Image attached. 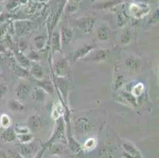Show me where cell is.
<instances>
[{
    "instance_id": "1",
    "label": "cell",
    "mask_w": 159,
    "mask_h": 158,
    "mask_svg": "<svg viewBox=\"0 0 159 158\" xmlns=\"http://www.w3.org/2000/svg\"><path fill=\"white\" fill-rule=\"evenodd\" d=\"M56 142H61L63 144H66L67 142L65 130V120L63 117H60L56 120V125L51 137L44 145L48 148L52 144Z\"/></svg>"
},
{
    "instance_id": "2",
    "label": "cell",
    "mask_w": 159,
    "mask_h": 158,
    "mask_svg": "<svg viewBox=\"0 0 159 158\" xmlns=\"http://www.w3.org/2000/svg\"><path fill=\"white\" fill-rule=\"evenodd\" d=\"M111 54L110 50L106 48H95L84 58H82L81 61L84 63H102L108 59Z\"/></svg>"
},
{
    "instance_id": "3",
    "label": "cell",
    "mask_w": 159,
    "mask_h": 158,
    "mask_svg": "<svg viewBox=\"0 0 159 158\" xmlns=\"http://www.w3.org/2000/svg\"><path fill=\"white\" fill-rule=\"evenodd\" d=\"M56 86L60 92L62 98H63V103L66 108H67L68 104V97L70 91V83L66 78H56Z\"/></svg>"
},
{
    "instance_id": "4",
    "label": "cell",
    "mask_w": 159,
    "mask_h": 158,
    "mask_svg": "<svg viewBox=\"0 0 159 158\" xmlns=\"http://www.w3.org/2000/svg\"><path fill=\"white\" fill-rule=\"evenodd\" d=\"M18 149H19L18 153L23 158H33L40 150V146L38 143L33 142V140L29 143L21 144L18 146Z\"/></svg>"
},
{
    "instance_id": "5",
    "label": "cell",
    "mask_w": 159,
    "mask_h": 158,
    "mask_svg": "<svg viewBox=\"0 0 159 158\" xmlns=\"http://www.w3.org/2000/svg\"><path fill=\"white\" fill-rule=\"evenodd\" d=\"M26 124L27 127L30 130L37 131V130L44 128L48 124V121L45 118L38 114H32V115H29Z\"/></svg>"
},
{
    "instance_id": "6",
    "label": "cell",
    "mask_w": 159,
    "mask_h": 158,
    "mask_svg": "<svg viewBox=\"0 0 159 158\" xmlns=\"http://www.w3.org/2000/svg\"><path fill=\"white\" fill-rule=\"evenodd\" d=\"M55 74L60 78H67L70 74V63L66 58H61L54 63Z\"/></svg>"
},
{
    "instance_id": "7",
    "label": "cell",
    "mask_w": 159,
    "mask_h": 158,
    "mask_svg": "<svg viewBox=\"0 0 159 158\" xmlns=\"http://www.w3.org/2000/svg\"><path fill=\"white\" fill-rule=\"evenodd\" d=\"M31 90V87L29 84L25 83V82H21L18 84V86L16 87L14 92H15L16 97L18 98V101L21 103H24L30 97Z\"/></svg>"
},
{
    "instance_id": "8",
    "label": "cell",
    "mask_w": 159,
    "mask_h": 158,
    "mask_svg": "<svg viewBox=\"0 0 159 158\" xmlns=\"http://www.w3.org/2000/svg\"><path fill=\"white\" fill-rule=\"evenodd\" d=\"M97 44L95 42L90 41L89 43H86L83 44L82 46L79 47L77 50L75 51L74 53V62H77L79 59H82V58H84L85 56H87L89 52H92L93 49L96 48Z\"/></svg>"
},
{
    "instance_id": "9",
    "label": "cell",
    "mask_w": 159,
    "mask_h": 158,
    "mask_svg": "<svg viewBox=\"0 0 159 158\" xmlns=\"http://www.w3.org/2000/svg\"><path fill=\"white\" fill-rule=\"evenodd\" d=\"M75 128L79 134H86L92 129V124L86 116H80L75 121Z\"/></svg>"
},
{
    "instance_id": "10",
    "label": "cell",
    "mask_w": 159,
    "mask_h": 158,
    "mask_svg": "<svg viewBox=\"0 0 159 158\" xmlns=\"http://www.w3.org/2000/svg\"><path fill=\"white\" fill-rule=\"evenodd\" d=\"M94 18H91V17H86V18H82V19L79 20L76 22V25H78L79 29L82 33L86 35L90 34L93 30L94 27Z\"/></svg>"
},
{
    "instance_id": "11",
    "label": "cell",
    "mask_w": 159,
    "mask_h": 158,
    "mask_svg": "<svg viewBox=\"0 0 159 158\" xmlns=\"http://www.w3.org/2000/svg\"><path fill=\"white\" fill-rule=\"evenodd\" d=\"M51 52L52 55L56 52L62 53V43L60 39V33L59 31L52 32L51 35Z\"/></svg>"
},
{
    "instance_id": "12",
    "label": "cell",
    "mask_w": 159,
    "mask_h": 158,
    "mask_svg": "<svg viewBox=\"0 0 159 158\" xmlns=\"http://www.w3.org/2000/svg\"><path fill=\"white\" fill-rule=\"evenodd\" d=\"M112 36V32L110 27L108 25L105 24L100 26L97 31L98 39L102 42H106L111 39Z\"/></svg>"
},
{
    "instance_id": "13",
    "label": "cell",
    "mask_w": 159,
    "mask_h": 158,
    "mask_svg": "<svg viewBox=\"0 0 159 158\" xmlns=\"http://www.w3.org/2000/svg\"><path fill=\"white\" fill-rule=\"evenodd\" d=\"M60 39H61L62 46L69 45L74 38V31L69 26H63L61 29Z\"/></svg>"
},
{
    "instance_id": "14",
    "label": "cell",
    "mask_w": 159,
    "mask_h": 158,
    "mask_svg": "<svg viewBox=\"0 0 159 158\" xmlns=\"http://www.w3.org/2000/svg\"><path fill=\"white\" fill-rule=\"evenodd\" d=\"M32 29V25L28 21H17L14 24V30L18 37H24Z\"/></svg>"
},
{
    "instance_id": "15",
    "label": "cell",
    "mask_w": 159,
    "mask_h": 158,
    "mask_svg": "<svg viewBox=\"0 0 159 158\" xmlns=\"http://www.w3.org/2000/svg\"><path fill=\"white\" fill-rule=\"evenodd\" d=\"M122 147L125 153H128V154L131 155V156H137L139 158H143L140 150L131 142L124 140L122 142Z\"/></svg>"
},
{
    "instance_id": "16",
    "label": "cell",
    "mask_w": 159,
    "mask_h": 158,
    "mask_svg": "<svg viewBox=\"0 0 159 158\" xmlns=\"http://www.w3.org/2000/svg\"><path fill=\"white\" fill-rule=\"evenodd\" d=\"M37 87L42 89L47 94L54 95L56 93V87L52 81L48 79L43 78L41 80H37Z\"/></svg>"
},
{
    "instance_id": "17",
    "label": "cell",
    "mask_w": 159,
    "mask_h": 158,
    "mask_svg": "<svg viewBox=\"0 0 159 158\" xmlns=\"http://www.w3.org/2000/svg\"><path fill=\"white\" fill-rule=\"evenodd\" d=\"M17 138V134H16L14 129L11 127L5 129L3 132L1 134L0 136V140L2 143H10L14 142Z\"/></svg>"
},
{
    "instance_id": "18",
    "label": "cell",
    "mask_w": 159,
    "mask_h": 158,
    "mask_svg": "<svg viewBox=\"0 0 159 158\" xmlns=\"http://www.w3.org/2000/svg\"><path fill=\"white\" fill-rule=\"evenodd\" d=\"M14 56H15V59L19 63V66H21V67L27 69V68H29L31 66L30 61L29 60L27 56H25L23 54V52H20L18 49H15V50H14Z\"/></svg>"
},
{
    "instance_id": "19",
    "label": "cell",
    "mask_w": 159,
    "mask_h": 158,
    "mask_svg": "<svg viewBox=\"0 0 159 158\" xmlns=\"http://www.w3.org/2000/svg\"><path fill=\"white\" fill-rule=\"evenodd\" d=\"M149 9L148 6L144 4H133L131 7V11L135 17H140L147 14L149 12Z\"/></svg>"
},
{
    "instance_id": "20",
    "label": "cell",
    "mask_w": 159,
    "mask_h": 158,
    "mask_svg": "<svg viewBox=\"0 0 159 158\" xmlns=\"http://www.w3.org/2000/svg\"><path fill=\"white\" fill-rule=\"evenodd\" d=\"M46 96H47V93L39 87L33 88L30 93V97L32 99L37 102H44L46 99Z\"/></svg>"
},
{
    "instance_id": "21",
    "label": "cell",
    "mask_w": 159,
    "mask_h": 158,
    "mask_svg": "<svg viewBox=\"0 0 159 158\" xmlns=\"http://www.w3.org/2000/svg\"><path fill=\"white\" fill-rule=\"evenodd\" d=\"M30 75L35 78L36 80H41L44 78V70L39 63H35L32 66L30 70Z\"/></svg>"
},
{
    "instance_id": "22",
    "label": "cell",
    "mask_w": 159,
    "mask_h": 158,
    "mask_svg": "<svg viewBox=\"0 0 159 158\" xmlns=\"http://www.w3.org/2000/svg\"><path fill=\"white\" fill-rule=\"evenodd\" d=\"M120 95L125 100L128 105H131L133 108H136L138 106V98H136L135 96H133L131 93L128 91H120Z\"/></svg>"
},
{
    "instance_id": "23",
    "label": "cell",
    "mask_w": 159,
    "mask_h": 158,
    "mask_svg": "<svg viewBox=\"0 0 159 158\" xmlns=\"http://www.w3.org/2000/svg\"><path fill=\"white\" fill-rule=\"evenodd\" d=\"M66 109H67V108L63 106V104H60V103H58L57 104L53 105L52 108L51 110V115L53 120H56L57 119L62 117V115L64 114Z\"/></svg>"
},
{
    "instance_id": "24",
    "label": "cell",
    "mask_w": 159,
    "mask_h": 158,
    "mask_svg": "<svg viewBox=\"0 0 159 158\" xmlns=\"http://www.w3.org/2000/svg\"><path fill=\"white\" fill-rule=\"evenodd\" d=\"M125 64H126V66L129 69L132 70H135V71L139 70V69L140 68V66H141L139 59L134 56H128L126 59V61H125Z\"/></svg>"
},
{
    "instance_id": "25",
    "label": "cell",
    "mask_w": 159,
    "mask_h": 158,
    "mask_svg": "<svg viewBox=\"0 0 159 158\" xmlns=\"http://www.w3.org/2000/svg\"><path fill=\"white\" fill-rule=\"evenodd\" d=\"M8 108L11 111L14 112H21L25 110V106L23 103L15 99H11L8 101Z\"/></svg>"
},
{
    "instance_id": "26",
    "label": "cell",
    "mask_w": 159,
    "mask_h": 158,
    "mask_svg": "<svg viewBox=\"0 0 159 158\" xmlns=\"http://www.w3.org/2000/svg\"><path fill=\"white\" fill-rule=\"evenodd\" d=\"M47 42V36L44 34L39 35L33 39V43L37 50H42L44 48V46Z\"/></svg>"
},
{
    "instance_id": "27",
    "label": "cell",
    "mask_w": 159,
    "mask_h": 158,
    "mask_svg": "<svg viewBox=\"0 0 159 158\" xmlns=\"http://www.w3.org/2000/svg\"><path fill=\"white\" fill-rule=\"evenodd\" d=\"M124 81L125 80H124V75L121 74H116L115 77H114L113 82H112V89L116 91L119 90L124 85Z\"/></svg>"
},
{
    "instance_id": "28",
    "label": "cell",
    "mask_w": 159,
    "mask_h": 158,
    "mask_svg": "<svg viewBox=\"0 0 159 158\" xmlns=\"http://www.w3.org/2000/svg\"><path fill=\"white\" fill-rule=\"evenodd\" d=\"M68 144L70 150L75 153H79L82 149V145H81L79 142L76 141L75 138H74L72 136L68 137Z\"/></svg>"
},
{
    "instance_id": "29",
    "label": "cell",
    "mask_w": 159,
    "mask_h": 158,
    "mask_svg": "<svg viewBox=\"0 0 159 158\" xmlns=\"http://www.w3.org/2000/svg\"><path fill=\"white\" fill-rule=\"evenodd\" d=\"M144 90H145V86H144L143 84L142 83V82H139V83L134 85L131 93L133 96H135V97L139 98L143 95Z\"/></svg>"
},
{
    "instance_id": "30",
    "label": "cell",
    "mask_w": 159,
    "mask_h": 158,
    "mask_svg": "<svg viewBox=\"0 0 159 158\" xmlns=\"http://www.w3.org/2000/svg\"><path fill=\"white\" fill-rule=\"evenodd\" d=\"M132 40V33L130 29H125L120 36V42L123 45H128Z\"/></svg>"
},
{
    "instance_id": "31",
    "label": "cell",
    "mask_w": 159,
    "mask_h": 158,
    "mask_svg": "<svg viewBox=\"0 0 159 158\" xmlns=\"http://www.w3.org/2000/svg\"><path fill=\"white\" fill-rule=\"evenodd\" d=\"M48 148L51 150V153L52 155L61 154L63 152V150H64V146H63V143L61 142L53 143Z\"/></svg>"
},
{
    "instance_id": "32",
    "label": "cell",
    "mask_w": 159,
    "mask_h": 158,
    "mask_svg": "<svg viewBox=\"0 0 159 158\" xmlns=\"http://www.w3.org/2000/svg\"><path fill=\"white\" fill-rule=\"evenodd\" d=\"M14 72L18 77L22 78H27L30 75V73H29L27 69L21 67V66H14Z\"/></svg>"
},
{
    "instance_id": "33",
    "label": "cell",
    "mask_w": 159,
    "mask_h": 158,
    "mask_svg": "<svg viewBox=\"0 0 159 158\" xmlns=\"http://www.w3.org/2000/svg\"><path fill=\"white\" fill-rule=\"evenodd\" d=\"M11 119L7 114H2L0 116V126L3 129H7L11 127Z\"/></svg>"
},
{
    "instance_id": "34",
    "label": "cell",
    "mask_w": 159,
    "mask_h": 158,
    "mask_svg": "<svg viewBox=\"0 0 159 158\" xmlns=\"http://www.w3.org/2000/svg\"><path fill=\"white\" fill-rule=\"evenodd\" d=\"M17 138L19 140L21 144H25V143H29L33 141V136L30 133H27V134H17Z\"/></svg>"
},
{
    "instance_id": "35",
    "label": "cell",
    "mask_w": 159,
    "mask_h": 158,
    "mask_svg": "<svg viewBox=\"0 0 159 158\" xmlns=\"http://www.w3.org/2000/svg\"><path fill=\"white\" fill-rule=\"evenodd\" d=\"M97 145V140L93 138H89L86 141V142L84 143L83 146H82V149H84L86 150H93L95 147H96Z\"/></svg>"
},
{
    "instance_id": "36",
    "label": "cell",
    "mask_w": 159,
    "mask_h": 158,
    "mask_svg": "<svg viewBox=\"0 0 159 158\" xmlns=\"http://www.w3.org/2000/svg\"><path fill=\"white\" fill-rule=\"evenodd\" d=\"M120 2V0H114V1H109V2H105L102 3H98L95 6V8L97 9H106L109 8V7H112V6L116 5V4L119 3Z\"/></svg>"
},
{
    "instance_id": "37",
    "label": "cell",
    "mask_w": 159,
    "mask_h": 158,
    "mask_svg": "<svg viewBox=\"0 0 159 158\" xmlns=\"http://www.w3.org/2000/svg\"><path fill=\"white\" fill-rule=\"evenodd\" d=\"M14 129L17 134H23L30 133V129H29V127H27V126L16 125Z\"/></svg>"
},
{
    "instance_id": "38",
    "label": "cell",
    "mask_w": 159,
    "mask_h": 158,
    "mask_svg": "<svg viewBox=\"0 0 159 158\" xmlns=\"http://www.w3.org/2000/svg\"><path fill=\"white\" fill-rule=\"evenodd\" d=\"M27 58H28L30 61H33V62H38V61L40 60V56H39V54L34 50L30 51V52L29 53Z\"/></svg>"
},
{
    "instance_id": "39",
    "label": "cell",
    "mask_w": 159,
    "mask_h": 158,
    "mask_svg": "<svg viewBox=\"0 0 159 158\" xmlns=\"http://www.w3.org/2000/svg\"><path fill=\"white\" fill-rule=\"evenodd\" d=\"M27 47H28V43L25 40H24L23 39H21L19 42H18V49L21 52H24L26 50Z\"/></svg>"
},
{
    "instance_id": "40",
    "label": "cell",
    "mask_w": 159,
    "mask_h": 158,
    "mask_svg": "<svg viewBox=\"0 0 159 158\" xmlns=\"http://www.w3.org/2000/svg\"><path fill=\"white\" fill-rule=\"evenodd\" d=\"M7 90H8V87H7V84H1L0 85V98L2 99L5 97L7 94Z\"/></svg>"
},
{
    "instance_id": "41",
    "label": "cell",
    "mask_w": 159,
    "mask_h": 158,
    "mask_svg": "<svg viewBox=\"0 0 159 158\" xmlns=\"http://www.w3.org/2000/svg\"><path fill=\"white\" fill-rule=\"evenodd\" d=\"M47 149H48V148L45 145H44V146H43L42 148H40V150H39L38 153H37V155H36L33 158H42L44 153H45V151L47 150Z\"/></svg>"
},
{
    "instance_id": "42",
    "label": "cell",
    "mask_w": 159,
    "mask_h": 158,
    "mask_svg": "<svg viewBox=\"0 0 159 158\" xmlns=\"http://www.w3.org/2000/svg\"><path fill=\"white\" fill-rule=\"evenodd\" d=\"M9 153L12 158H23L22 156H21V155L19 153H17V152L9 151Z\"/></svg>"
},
{
    "instance_id": "43",
    "label": "cell",
    "mask_w": 159,
    "mask_h": 158,
    "mask_svg": "<svg viewBox=\"0 0 159 158\" xmlns=\"http://www.w3.org/2000/svg\"><path fill=\"white\" fill-rule=\"evenodd\" d=\"M0 158H10L9 156H7L3 151H1L0 150Z\"/></svg>"
}]
</instances>
